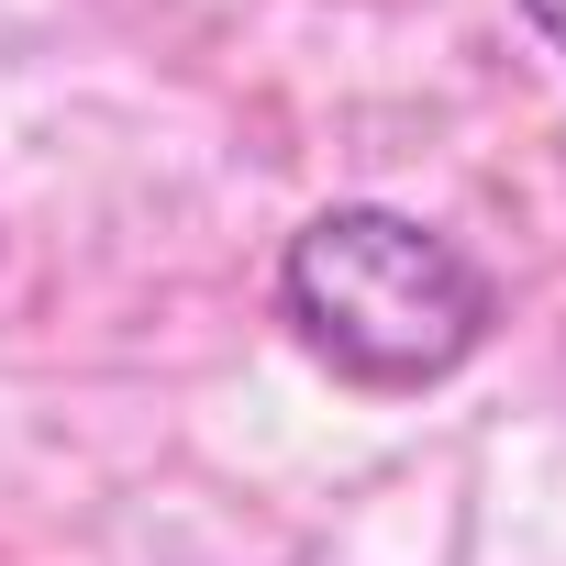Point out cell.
Masks as SVG:
<instances>
[{"mask_svg":"<svg viewBox=\"0 0 566 566\" xmlns=\"http://www.w3.org/2000/svg\"><path fill=\"white\" fill-rule=\"evenodd\" d=\"M277 312H290V334L334 378H356V389H433L500 323L478 255L455 233L389 211V200L312 211L290 233V255H277Z\"/></svg>","mask_w":566,"mask_h":566,"instance_id":"6da1fadb","label":"cell"},{"mask_svg":"<svg viewBox=\"0 0 566 566\" xmlns=\"http://www.w3.org/2000/svg\"><path fill=\"white\" fill-rule=\"evenodd\" d=\"M522 12H533V34H544V45L566 56V0H522Z\"/></svg>","mask_w":566,"mask_h":566,"instance_id":"7a4b0ae2","label":"cell"}]
</instances>
